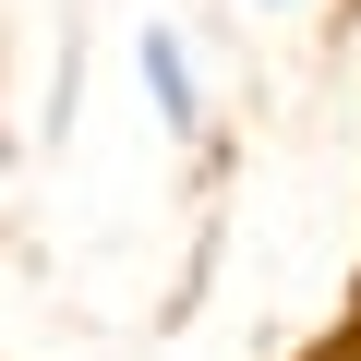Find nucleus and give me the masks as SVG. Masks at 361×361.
I'll list each match as a JSON object with an SVG mask.
<instances>
[{
  "mask_svg": "<svg viewBox=\"0 0 361 361\" xmlns=\"http://www.w3.org/2000/svg\"><path fill=\"white\" fill-rule=\"evenodd\" d=\"M133 73H145V97H157V121L193 145L205 133V85H193V49H180V25H145L133 37Z\"/></svg>",
  "mask_w": 361,
  "mask_h": 361,
  "instance_id": "obj_1",
  "label": "nucleus"
},
{
  "mask_svg": "<svg viewBox=\"0 0 361 361\" xmlns=\"http://www.w3.org/2000/svg\"><path fill=\"white\" fill-rule=\"evenodd\" d=\"M313 361H361V325H349V337H325V349H313Z\"/></svg>",
  "mask_w": 361,
  "mask_h": 361,
  "instance_id": "obj_2",
  "label": "nucleus"
}]
</instances>
